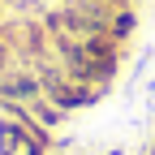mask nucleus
Here are the masks:
<instances>
[{
    "mask_svg": "<svg viewBox=\"0 0 155 155\" xmlns=\"http://www.w3.org/2000/svg\"><path fill=\"white\" fill-rule=\"evenodd\" d=\"M13 112V121H0V155H48L52 138L30 121V108L5 104Z\"/></svg>",
    "mask_w": 155,
    "mask_h": 155,
    "instance_id": "1",
    "label": "nucleus"
},
{
    "mask_svg": "<svg viewBox=\"0 0 155 155\" xmlns=\"http://www.w3.org/2000/svg\"><path fill=\"white\" fill-rule=\"evenodd\" d=\"M95 95H99V86H86V82H78V78H69V73H48L43 78V99L56 104L61 112L95 104Z\"/></svg>",
    "mask_w": 155,
    "mask_h": 155,
    "instance_id": "2",
    "label": "nucleus"
},
{
    "mask_svg": "<svg viewBox=\"0 0 155 155\" xmlns=\"http://www.w3.org/2000/svg\"><path fill=\"white\" fill-rule=\"evenodd\" d=\"M43 99V82L30 73H9L0 78V104H17V108H30Z\"/></svg>",
    "mask_w": 155,
    "mask_h": 155,
    "instance_id": "3",
    "label": "nucleus"
},
{
    "mask_svg": "<svg viewBox=\"0 0 155 155\" xmlns=\"http://www.w3.org/2000/svg\"><path fill=\"white\" fill-rule=\"evenodd\" d=\"M134 26H138V17H134L129 9H116V13L108 17V39H112V43H121V39L134 35Z\"/></svg>",
    "mask_w": 155,
    "mask_h": 155,
    "instance_id": "4",
    "label": "nucleus"
},
{
    "mask_svg": "<svg viewBox=\"0 0 155 155\" xmlns=\"http://www.w3.org/2000/svg\"><path fill=\"white\" fill-rule=\"evenodd\" d=\"M108 155H121V151H108Z\"/></svg>",
    "mask_w": 155,
    "mask_h": 155,
    "instance_id": "5",
    "label": "nucleus"
},
{
    "mask_svg": "<svg viewBox=\"0 0 155 155\" xmlns=\"http://www.w3.org/2000/svg\"><path fill=\"white\" fill-rule=\"evenodd\" d=\"M151 91H155V82H151Z\"/></svg>",
    "mask_w": 155,
    "mask_h": 155,
    "instance_id": "6",
    "label": "nucleus"
}]
</instances>
